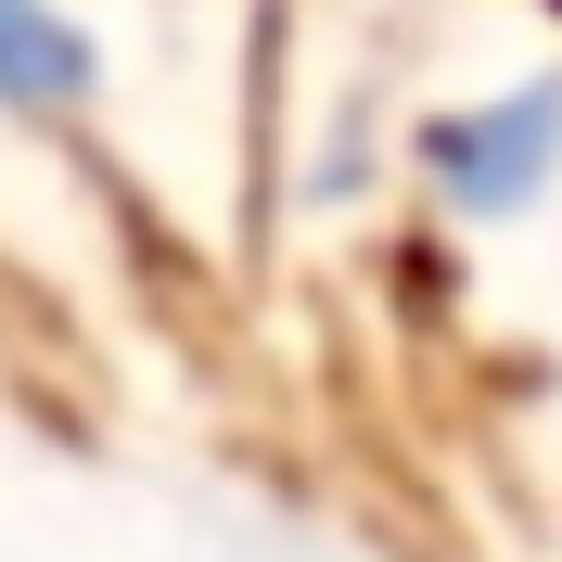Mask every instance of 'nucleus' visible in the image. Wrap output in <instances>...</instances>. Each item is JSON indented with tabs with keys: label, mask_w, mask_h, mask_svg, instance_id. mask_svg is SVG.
I'll list each match as a JSON object with an SVG mask.
<instances>
[{
	"label": "nucleus",
	"mask_w": 562,
	"mask_h": 562,
	"mask_svg": "<svg viewBox=\"0 0 562 562\" xmlns=\"http://www.w3.org/2000/svg\"><path fill=\"white\" fill-rule=\"evenodd\" d=\"M52 52H38V26H26V0H0V77H38Z\"/></svg>",
	"instance_id": "f257e3e1"
},
{
	"label": "nucleus",
	"mask_w": 562,
	"mask_h": 562,
	"mask_svg": "<svg viewBox=\"0 0 562 562\" xmlns=\"http://www.w3.org/2000/svg\"><path fill=\"white\" fill-rule=\"evenodd\" d=\"M525 13H550V26H562V0H525Z\"/></svg>",
	"instance_id": "f03ea898"
}]
</instances>
